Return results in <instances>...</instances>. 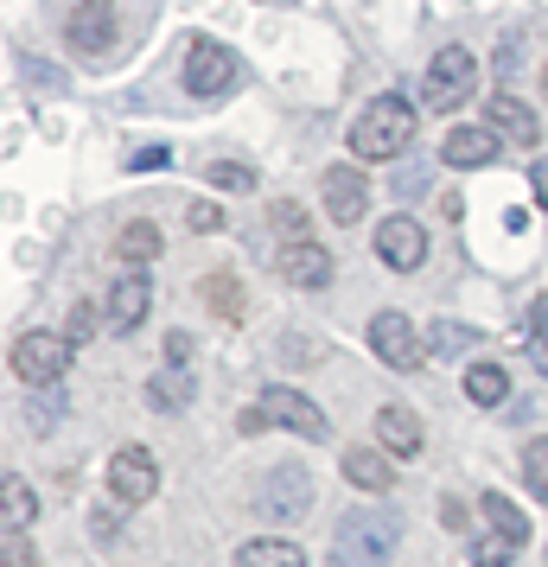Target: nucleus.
I'll list each match as a JSON object with an SVG mask.
<instances>
[{
    "label": "nucleus",
    "mask_w": 548,
    "mask_h": 567,
    "mask_svg": "<svg viewBox=\"0 0 548 567\" xmlns=\"http://www.w3.org/2000/svg\"><path fill=\"white\" fill-rule=\"evenodd\" d=\"M173 159V147H141V154H128V173H159Z\"/></svg>",
    "instance_id": "f704fd0d"
},
{
    "label": "nucleus",
    "mask_w": 548,
    "mask_h": 567,
    "mask_svg": "<svg viewBox=\"0 0 548 567\" xmlns=\"http://www.w3.org/2000/svg\"><path fill=\"white\" fill-rule=\"evenodd\" d=\"M485 128H492L504 147H529V154H536V141H542V122H536V109L523 103V96H510V90L485 96Z\"/></svg>",
    "instance_id": "4468645a"
},
{
    "label": "nucleus",
    "mask_w": 548,
    "mask_h": 567,
    "mask_svg": "<svg viewBox=\"0 0 548 567\" xmlns=\"http://www.w3.org/2000/svg\"><path fill=\"white\" fill-rule=\"evenodd\" d=\"M0 567H39V548H32L27 529H7V542H0Z\"/></svg>",
    "instance_id": "2f4dec72"
},
{
    "label": "nucleus",
    "mask_w": 548,
    "mask_h": 567,
    "mask_svg": "<svg viewBox=\"0 0 548 567\" xmlns=\"http://www.w3.org/2000/svg\"><path fill=\"white\" fill-rule=\"evenodd\" d=\"M96 326H103V312L90 307V300H77V307L64 312V338H71L77 351H83V344H90V338H96Z\"/></svg>",
    "instance_id": "c756f323"
},
{
    "label": "nucleus",
    "mask_w": 548,
    "mask_h": 567,
    "mask_svg": "<svg viewBox=\"0 0 548 567\" xmlns=\"http://www.w3.org/2000/svg\"><path fill=\"white\" fill-rule=\"evenodd\" d=\"M108 497H115L122 511H141V504L159 497V465H154L147 446H122V453L108 460Z\"/></svg>",
    "instance_id": "1a4fd4ad"
},
{
    "label": "nucleus",
    "mask_w": 548,
    "mask_h": 567,
    "mask_svg": "<svg viewBox=\"0 0 548 567\" xmlns=\"http://www.w3.org/2000/svg\"><path fill=\"white\" fill-rule=\"evenodd\" d=\"M529 358H542L548 370V293H536V307H529Z\"/></svg>",
    "instance_id": "473e14b6"
},
{
    "label": "nucleus",
    "mask_w": 548,
    "mask_h": 567,
    "mask_svg": "<svg viewBox=\"0 0 548 567\" xmlns=\"http://www.w3.org/2000/svg\"><path fill=\"white\" fill-rule=\"evenodd\" d=\"M478 529H492V536L529 548V516H523L517 504L504 497V491H485V497H478Z\"/></svg>",
    "instance_id": "aec40b11"
},
{
    "label": "nucleus",
    "mask_w": 548,
    "mask_h": 567,
    "mask_svg": "<svg viewBox=\"0 0 548 567\" xmlns=\"http://www.w3.org/2000/svg\"><path fill=\"white\" fill-rule=\"evenodd\" d=\"M242 567H307V548L293 536H256V542H242Z\"/></svg>",
    "instance_id": "5701e85b"
},
{
    "label": "nucleus",
    "mask_w": 548,
    "mask_h": 567,
    "mask_svg": "<svg viewBox=\"0 0 548 567\" xmlns=\"http://www.w3.org/2000/svg\"><path fill=\"white\" fill-rule=\"evenodd\" d=\"M402 548V516L383 504H358L332 529V567H390Z\"/></svg>",
    "instance_id": "f03ea898"
},
{
    "label": "nucleus",
    "mask_w": 548,
    "mask_h": 567,
    "mask_svg": "<svg viewBox=\"0 0 548 567\" xmlns=\"http://www.w3.org/2000/svg\"><path fill=\"white\" fill-rule=\"evenodd\" d=\"M497 159H504V141L485 122L478 128H453L441 141V166H453V173H492Z\"/></svg>",
    "instance_id": "2eb2a0df"
},
{
    "label": "nucleus",
    "mask_w": 548,
    "mask_h": 567,
    "mask_svg": "<svg viewBox=\"0 0 548 567\" xmlns=\"http://www.w3.org/2000/svg\"><path fill=\"white\" fill-rule=\"evenodd\" d=\"M542 96H548V71H542Z\"/></svg>",
    "instance_id": "58836bf2"
},
{
    "label": "nucleus",
    "mask_w": 548,
    "mask_h": 567,
    "mask_svg": "<svg viewBox=\"0 0 548 567\" xmlns=\"http://www.w3.org/2000/svg\"><path fill=\"white\" fill-rule=\"evenodd\" d=\"M198 293H205V307L217 312V319H242V281H236V275H205Z\"/></svg>",
    "instance_id": "a878e982"
},
{
    "label": "nucleus",
    "mask_w": 548,
    "mask_h": 567,
    "mask_svg": "<svg viewBox=\"0 0 548 567\" xmlns=\"http://www.w3.org/2000/svg\"><path fill=\"white\" fill-rule=\"evenodd\" d=\"M147 409L154 414H185L192 409V370H173V363L154 370V377H147Z\"/></svg>",
    "instance_id": "4be33fe9"
},
{
    "label": "nucleus",
    "mask_w": 548,
    "mask_h": 567,
    "mask_svg": "<svg viewBox=\"0 0 548 567\" xmlns=\"http://www.w3.org/2000/svg\"><path fill=\"white\" fill-rule=\"evenodd\" d=\"M268 224H275V230L288 236V243H307V210L293 205V198H281V205L268 210Z\"/></svg>",
    "instance_id": "7c9ffc66"
},
{
    "label": "nucleus",
    "mask_w": 548,
    "mask_h": 567,
    "mask_svg": "<svg viewBox=\"0 0 548 567\" xmlns=\"http://www.w3.org/2000/svg\"><path fill=\"white\" fill-rule=\"evenodd\" d=\"M376 446H383L395 465H402V460H421V446H427V434H421V414L409 409V402L376 409Z\"/></svg>",
    "instance_id": "dca6fc26"
},
{
    "label": "nucleus",
    "mask_w": 548,
    "mask_h": 567,
    "mask_svg": "<svg viewBox=\"0 0 548 567\" xmlns=\"http://www.w3.org/2000/svg\"><path fill=\"white\" fill-rule=\"evenodd\" d=\"M147 312H154V281H147V268H122L115 275V287H108V307H103V319H108V332H141L147 326Z\"/></svg>",
    "instance_id": "9b49d317"
},
{
    "label": "nucleus",
    "mask_w": 548,
    "mask_h": 567,
    "mask_svg": "<svg viewBox=\"0 0 548 567\" xmlns=\"http://www.w3.org/2000/svg\"><path fill=\"white\" fill-rule=\"evenodd\" d=\"M523 485H529L536 504H548V434H536L523 446Z\"/></svg>",
    "instance_id": "c85d7f7f"
},
{
    "label": "nucleus",
    "mask_w": 548,
    "mask_h": 567,
    "mask_svg": "<svg viewBox=\"0 0 548 567\" xmlns=\"http://www.w3.org/2000/svg\"><path fill=\"white\" fill-rule=\"evenodd\" d=\"M370 249H376V261H383V268H395V275H415L421 261H427V230H421L415 217H383V224H376V236H370Z\"/></svg>",
    "instance_id": "f8f14e48"
},
{
    "label": "nucleus",
    "mask_w": 548,
    "mask_h": 567,
    "mask_svg": "<svg viewBox=\"0 0 548 567\" xmlns=\"http://www.w3.org/2000/svg\"><path fill=\"white\" fill-rule=\"evenodd\" d=\"M364 338H370V351H376V363H390L402 377H415L421 363H427V338H421L402 312H376Z\"/></svg>",
    "instance_id": "6e6552de"
},
{
    "label": "nucleus",
    "mask_w": 548,
    "mask_h": 567,
    "mask_svg": "<svg viewBox=\"0 0 548 567\" xmlns=\"http://www.w3.org/2000/svg\"><path fill=\"white\" fill-rule=\"evenodd\" d=\"M205 179H210V192H230V198H242V192H256V166H242V159H210Z\"/></svg>",
    "instance_id": "bb28decb"
},
{
    "label": "nucleus",
    "mask_w": 548,
    "mask_h": 567,
    "mask_svg": "<svg viewBox=\"0 0 548 567\" xmlns=\"http://www.w3.org/2000/svg\"><path fill=\"white\" fill-rule=\"evenodd\" d=\"M159 224H147V217H134V224H122V236H115V261L122 268H147V261H159Z\"/></svg>",
    "instance_id": "412c9836"
},
{
    "label": "nucleus",
    "mask_w": 548,
    "mask_h": 567,
    "mask_svg": "<svg viewBox=\"0 0 548 567\" xmlns=\"http://www.w3.org/2000/svg\"><path fill=\"white\" fill-rule=\"evenodd\" d=\"M185 224H192V230H217V224H224V210H217V205H192V210H185Z\"/></svg>",
    "instance_id": "c9c22d12"
},
{
    "label": "nucleus",
    "mask_w": 548,
    "mask_h": 567,
    "mask_svg": "<svg viewBox=\"0 0 548 567\" xmlns=\"http://www.w3.org/2000/svg\"><path fill=\"white\" fill-rule=\"evenodd\" d=\"M64 32H71V45H77L83 58H108L115 52V39H122V20H115L108 0H77L71 20H64Z\"/></svg>",
    "instance_id": "ddd939ff"
},
{
    "label": "nucleus",
    "mask_w": 548,
    "mask_h": 567,
    "mask_svg": "<svg viewBox=\"0 0 548 567\" xmlns=\"http://www.w3.org/2000/svg\"><path fill=\"white\" fill-rule=\"evenodd\" d=\"M344 485L364 491V497H390L395 491V460L383 446H344Z\"/></svg>",
    "instance_id": "f3484780"
},
{
    "label": "nucleus",
    "mask_w": 548,
    "mask_h": 567,
    "mask_svg": "<svg viewBox=\"0 0 548 567\" xmlns=\"http://www.w3.org/2000/svg\"><path fill=\"white\" fill-rule=\"evenodd\" d=\"M319 205H325V217H332L339 230L364 224V217H370V179H364V166H325V179H319Z\"/></svg>",
    "instance_id": "9d476101"
},
{
    "label": "nucleus",
    "mask_w": 548,
    "mask_h": 567,
    "mask_svg": "<svg viewBox=\"0 0 548 567\" xmlns=\"http://www.w3.org/2000/svg\"><path fill=\"white\" fill-rule=\"evenodd\" d=\"M261 427L300 434V440H313V446H325V440H332V421H325V409H319L313 395L288 389V383L261 389V395H256V409L242 414V434H261Z\"/></svg>",
    "instance_id": "7ed1b4c3"
},
{
    "label": "nucleus",
    "mask_w": 548,
    "mask_h": 567,
    "mask_svg": "<svg viewBox=\"0 0 548 567\" xmlns=\"http://www.w3.org/2000/svg\"><path fill=\"white\" fill-rule=\"evenodd\" d=\"M242 90V58L230 45H217V39H192V52H185V96L192 103H224Z\"/></svg>",
    "instance_id": "20e7f679"
},
{
    "label": "nucleus",
    "mask_w": 548,
    "mask_h": 567,
    "mask_svg": "<svg viewBox=\"0 0 548 567\" xmlns=\"http://www.w3.org/2000/svg\"><path fill=\"white\" fill-rule=\"evenodd\" d=\"M344 141H351V159H358V166H376V159L390 166V159H402L415 147V103L383 90L376 103H364V115L351 122Z\"/></svg>",
    "instance_id": "f257e3e1"
},
{
    "label": "nucleus",
    "mask_w": 548,
    "mask_h": 567,
    "mask_svg": "<svg viewBox=\"0 0 548 567\" xmlns=\"http://www.w3.org/2000/svg\"><path fill=\"white\" fill-rule=\"evenodd\" d=\"M71 351H77V344H71L64 332H39V326H32V332L13 338L7 363H13V377H20L27 389H58L64 370H71Z\"/></svg>",
    "instance_id": "39448f33"
},
{
    "label": "nucleus",
    "mask_w": 548,
    "mask_h": 567,
    "mask_svg": "<svg viewBox=\"0 0 548 567\" xmlns=\"http://www.w3.org/2000/svg\"><path fill=\"white\" fill-rule=\"evenodd\" d=\"M32 516H39V491H32L20 472H7V478H0V523H7V529H32Z\"/></svg>",
    "instance_id": "b1692460"
},
{
    "label": "nucleus",
    "mask_w": 548,
    "mask_h": 567,
    "mask_svg": "<svg viewBox=\"0 0 548 567\" xmlns=\"http://www.w3.org/2000/svg\"><path fill=\"white\" fill-rule=\"evenodd\" d=\"M466 402L472 409H504V402H510V370L497 358L466 363Z\"/></svg>",
    "instance_id": "6ab92c4d"
},
{
    "label": "nucleus",
    "mask_w": 548,
    "mask_h": 567,
    "mask_svg": "<svg viewBox=\"0 0 548 567\" xmlns=\"http://www.w3.org/2000/svg\"><path fill=\"white\" fill-rule=\"evenodd\" d=\"M529 192H536V205H548V154H536V166H529Z\"/></svg>",
    "instance_id": "e433bc0d"
},
{
    "label": "nucleus",
    "mask_w": 548,
    "mask_h": 567,
    "mask_svg": "<svg viewBox=\"0 0 548 567\" xmlns=\"http://www.w3.org/2000/svg\"><path fill=\"white\" fill-rule=\"evenodd\" d=\"M281 281L300 287V293H319V287H332V249L325 243H288L281 249Z\"/></svg>",
    "instance_id": "a211bd4d"
},
{
    "label": "nucleus",
    "mask_w": 548,
    "mask_h": 567,
    "mask_svg": "<svg viewBox=\"0 0 548 567\" xmlns=\"http://www.w3.org/2000/svg\"><path fill=\"white\" fill-rule=\"evenodd\" d=\"M466 555H472V567H510L523 548L517 542H504V536H492V529H478V536L466 542Z\"/></svg>",
    "instance_id": "cd10ccee"
},
{
    "label": "nucleus",
    "mask_w": 548,
    "mask_h": 567,
    "mask_svg": "<svg viewBox=\"0 0 548 567\" xmlns=\"http://www.w3.org/2000/svg\"><path fill=\"white\" fill-rule=\"evenodd\" d=\"M27 78H32V83H45V90H58V83H64L52 64H39V58H27Z\"/></svg>",
    "instance_id": "4c0bfd02"
},
{
    "label": "nucleus",
    "mask_w": 548,
    "mask_h": 567,
    "mask_svg": "<svg viewBox=\"0 0 548 567\" xmlns=\"http://www.w3.org/2000/svg\"><path fill=\"white\" fill-rule=\"evenodd\" d=\"M472 90H478V58L466 45H441V52L427 58V83H421V103L453 115L459 103H472Z\"/></svg>",
    "instance_id": "423d86ee"
},
{
    "label": "nucleus",
    "mask_w": 548,
    "mask_h": 567,
    "mask_svg": "<svg viewBox=\"0 0 548 567\" xmlns=\"http://www.w3.org/2000/svg\"><path fill=\"white\" fill-rule=\"evenodd\" d=\"M256 511L268 516V523H300V516H313V478H307V465H268L256 478Z\"/></svg>",
    "instance_id": "0eeeda50"
},
{
    "label": "nucleus",
    "mask_w": 548,
    "mask_h": 567,
    "mask_svg": "<svg viewBox=\"0 0 548 567\" xmlns=\"http://www.w3.org/2000/svg\"><path fill=\"white\" fill-rule=\"evenodd\" d=\"M166 363L173 370H192V332H179V326L166 332Z\"/></svg>",
    "instance_id": "72a5a7b5"
},
{
    "label": "nucleus",
    "mask_w": 548,
    "mask_h": 567,
    "mask_svg": "<svg viewBox=\"0 0 548 567\" xmlns=\"http://www.w3.org/2000/svg\"><path fill=\"white\" fill-rule=\"evenodd\" d=\"M427 344H434V358H472V351L485 344V332H478V326H459V319H434Z\"/></svg>",
    "instance_id": "393cba45"
}]
</instances>
